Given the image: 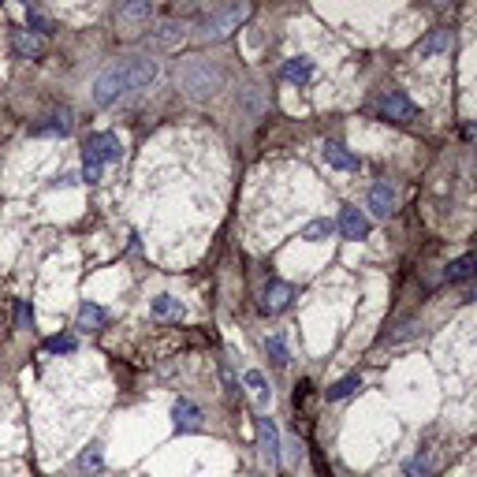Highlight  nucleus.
<instances>
[{"instance_id":"nucleus-1","label":"nucleus","mask_w":477,"mask_h":477,"mask_svg":"<svg viewBox=\"0 0 477 477\" xmlns=\"http://www.w3.org/2000/svg\"><path fill=\"white\" fill-rule=\"evenodd\" d=\"M157 79V60H116L112 68H105L94 82V101L101 108H108L119 101L127 90H145Z\"/></svg>"},{"instance_id":"nucleus-6","label":"nucleus","mask_w":477,"mask_h":477,"mask_svg":"<svg viewBox=\"0 0 477 477\" xmlns=\"http://www.w3.org/2000/svg\"><path fill=\"white\" fill-rule=\"evenodd\" d=\"M258 436H261V455L269 466H280V433L272 425V418H261L258 421Z\"/></svg>"},{"instance_id":"nucleus-3","label":"nucleus","mask_w":477,"mask_h":477,"mask_svg":"<svg viewBox=\"0 0 477 477\" xmlns=\"http://www.w3.org/2000/svg\"><path fill=\"white\" fill-rule=\"evenodd\" d=\"M119 153H123V145L112 131H101V134H90L86 139V150H82V164H90V168H105L108 161H119Z\"/></svg>"},{"instance_id":"nucleus-18","label":"nucleus","mask_w":477,"mask_h":477,"mask_svg":"<svg viewBox=\"0 0 477 477\" xmlns=\"http://www.w3.org/2000/svg\"><path fill=\"white\" fill-rule=\"evenodd\" d=\"M101 466H105V455H101V447H97V444H90L86 451L79 455V474H97Z\"/></svg>"},{"instance_id":"nucleus-30","label":"nucleus","mask_w":477,"mask_h":477,"mask_svg":"<svg viewBox=\"0 0 477 477\" xmlns=\"http://www.w3.org/2000/svg\"><path fill=\"white\" fill-rule=\"evenodd\" d=\"M466 134H470V139H477V123H470V131H466Z\"/></svg>"},{"instance_id":"nucleus-27","label":"nucleus","mask_w":477,"mask_h":477,"mask_svg":"<svg viewBox=\"0 0 477 477\" xmlns=\"http://www.w3.org/2000/svg\"><path fill=\"white\" fill-rule=\"evenodd\" d=\"M26 23H30V30L38 34V38H41V34H52V23L45 19L41 12H26Z\"/></svg>"},{"instance_id":"nucleus-15","label":"nucleus","mask_w":477,"mask_h":477,"mask_svg":"<svg viewBox=\"0 0 477 477\" xmlns=\"http://www.w3.org/2000/svg\"><path fill=\"white\" fill-rule=\"evenodd\" d=\"M477 272V258H458V261H451L444 269V280L447 283H463V280H470Z\"/></svg>"},{"instance_id":"nucleus-12","label":"nucleus","mask_w":477,"mask_h":477,"mask_svg":"<svg viewBox=\"0 0 477 477\" xmlns=\"http://www.w3.org/2000/svg\"><path fill=\"white\" fill-rule=\"evenodd\" d=\"M325 161L332 164V168H339V172H354L358 168V157L339 142H325Z\"/></svg>"},{"instance_id":"nucleus-24","label":"nucleus","mask_w":477,"mask_h":477,"mask_svg":"<svg viewBox=\"0 0 477 477\" xmlns=\"http://www.w3.org/2000/svg\"><path fill=\"white\" fill-rule=\"evenodd\" d=\"M79 325L82 328H90V325H105V309L101 306H94V302H82V309H79Z\"/></svg>"},{"instance_id":"nucleus-14","label":"nucleus","mask_w":477,"mask_h":477,"mask_svg":"<svg viewBox=\"0 0 477 477\" xmlns=\"http://www.w3.org/2000/svg\"><path fill=\"white\" fill-rule=\"evenodd\" d=\"M283 79L287 82H309L314 79V60L309 57H291L283 63Z\"/></svg>"},{"instance_id":"nucleus-19","label":"nucleus","mask_w":477,"mask_h":477,"mask_svg":"<svg viewBox=\"0 0 477 477\" xmlns=\"http://www.w3.org/2000/svg\"><path fill=\"white\" fill-rule=\"evenodd\" d=\"M332 232H336L332 220H309V224L302 227V238H306V243H321V238H328Z\"/></svg>"},{"instance_id":"nucleus-26","label":"nucleus","mask_w":477,"mask_h":477,"mask_svg":"<svg viewBox=\"0 0 477 477\" xmlns=\"http://www.w3.org/2000/svg\"><path fill=\"white\" fill-rule=\"evenodd\" d=\"M153 15V4H127V8H119V19H150Z\"/></svg>"},{"instance_id":"nucleus-10","label":"nucleus","mask_w":477,"mask_h":477,"mask_svg":"<svg viewBox=\"0 0 477 477\" xmlns=\"http://www.w3.org/2000/svg\"><path fill=\"white\" fill-rule=\"evenodd\" d=\"M12 49L19 52V57H41L45 52V38H38L34 30H12Z\"/></svg>"},{"instance_id":"nucleus-9","label":"nucleus","mask_w":477,"mask_h":477,"mask_svg":"<svg viewBox=\"0 0 477 477\" xmlns=\"http://www.w3.org/2000/svg\"><path fill=\"white\" fill-rule=\"evenodd\" d=\"M369 209H373V216H388L392 209H396V190H392L388 179L373 183V190H369Z\"/></svg>"},{"instance_id":"nucleus-25","label":"nucleus","mask_w":477,"mask_h":477,"mask_svg":"<svg viewBox=\"0 0 477 477\" xmlns=\"http://www.w3.org/2000/svg\"><path fill=\"white\" fill-rule=\"evenodd\" d=\"M265 351L272 354V362H276V365H287V343H283V336H269V339H265Z\"/></svg>"},{"instance_id":"nucleus-4","label":"nucleus","mask_w":477,"mask_h":477,"mask_svg":"<svg viewBox=\"0 0 477 477\" xmlns=\"http://www.w3.org/2000/svg\"><path fill=\"white\" fill-rule=\"evenodd\" d=\"M246 15H250V8L246 4H232V8H224V12H216V15H209L205 23H201V34H205V38H227V34L232 30H238V23L246 19Z\"/></svg>"},{"instance_id":"nucleus-29","label":"nucleus","mask_w":477,"mask_h":477,"mask_svg":"<svg viewBox=\"0 0 477 477\" xmlns=\"http://www.w3.org/2000/svg\"><path fill=\"white\" fill-rule=\"evenodd\" d=\"M30 321H34L30 306H26V302H15V328H30Z\"/></svg>"},{"instance_id":"nucleus-17","label":"nucleus","mask_w":477,"mask_h":477,"mask_svg":"<svg viewBox=\"0 0 477 477\" xmlns=\"http://www.w3.org/2000/svg\"><path fill=\"white\" fill-rule=\"evenodd\" d=\"M433 470H436V458L433 455H414L407 466H403V474H407V477H429Z\"/></svg>"},{"instance_id":"nucleus-13","label":"nucleus","mask_w":477,"mask_h":477,"mask_svg":"<svg viewBox=\"0 0 477 477\" xmlns=\"http://www.w3.org/2000/svg\"><path fill=\"white\" fill-rule=\"evenodd\" d=\"M287 302H291V287L283 280H272L269 287H265V309H269V314L287 309Z\"/></svg>"},{"instance_id":"nucleus-21","label":"nucleus","mask_w":477,"mask_h":477,"mask_svg":"<svg viewBox=\"0 0 477 477\" xmlns=\"http://www.w3.org/2000/svg\"><path fill=\"white\" fill-rule=\"evenodd\" d=\"M362 388V377L358 373H351V377H343V380H336L332 388H328V399H347L351 392H358Z\"/></svg>"},{"instance_id":"nucleus-20","label":"nucleus","mask_w":477,"mask_h":477,"mask_svg":"<svg viewBox=\"0 0 477 477\" xmlns=\"http://www.w3.org/2000/svg\"><path fill=\"white\" fill-rule=\"evenodd\" d=\"M153 317H183V302L172 298V295L153 298Z\"/></svg>"},{"instance_id":"nucleus-7","label":"nucleus","mask_w":477,"mask_h":477,"mask_svg":"<svg viewBox=\"0 0 477 477\" xmlns=\"http://www.w3.org/2000/svg\"><path fill=\"white\" fill-rule=\"evenodd\" d=\"M447 45H451V34H447L444 26H436V30H429L425 38L418 41L414 57L418 60H429V57H436V52H447Z\"/></svg>"},{"instance_id":"nucleus-8","label":"nucleus","mask_w":477,"mask_h":477,"mask_svg":"<svg viewBox=\"0 0 477 477\" xmlns=\"http://www.w3.org/2000/svg\"><path fill=\"white\" fill-rule=\"evenodd\" d=\"M339 232H343V238H365L369 235V216L365 213H358V209H343L339 213Z\"/></svg>"},{"instance_id":"nucleus-23","label":"nucleus","mask_w":477,"mask_h":477,"mask_svg":"<svg viewBox=\"0 0 477 477\" xmlns=\"http://www.w3.org/2000/svg\"><path fill=\"white\" fill-rule=\"evenodd\" d=\"M68 131H71L68 116H52L49 123H38V127H34L30 134H38V139H41V134H60V139H63V134H68Z\"/></svg>"},{"instance_id":"nucleus-22","label":"nucleus","mask_w":477,"mask_h":477,"mask_svg":"<svg viewBox=\"0 0 477 477\" xmlns=\"http://www.w3.org/2000/svg\"><path fill=\"white\" fill-rule=\"evenodd\" d=\"M183 38V26H176V23H164L161 26V34H153V38H145L150 45H157V49H164V45H176Z\"/></svg>"},{"instance_id":"nucleus-2","label":"nucleus","mask_w":477,"mask_h":477,"mask_svg":"<svg viewBox=\"0 0 477 477\" xmlns=\"http://www.w3.org/2000/svg\"><path fill=\"white\" fill-rule=\"evenodd\" d=\"M220 82H224V75H220V71H216L209 60L190 57V60L179 63V86L187 90L190 97H209V94H216Z\"/></svg>"},{"instance_id":"nucleus-5","label":"nucleus","mask_w":477,"mask_h":477,"mask_svg":"<svg viewBox=\"0 0 477 477\" xmlns=\"http://www.w3.org/2000/svg\"><path fill=\"white\" fill-rule=\"evenodd\" d=\"M380 112H384V119H392V123H410V119H418L414 101L403 94V90H392V94H384Z\"/></svg>"},{"instance_id":"nucleus-28","label":"nucleus","mask_w":477,"mask_h":477,"mask_svg":"<svg viewBox=\"0 0 477 477\" xmlns=\"http://www.w3.org/2000/svg\"><path fill=\"white\" fill-rule=\"evenodd\" d=\"M45 347H49V351H57V354H71V351H75V336H52Z\"/></svg>"},{"instance_id":"nucleus-16","label":"nucleus","mask_w":477,"mask_h":477,"mask_svg":"<svg viewBox=\"0 0 477 477\" xmlns=\"http://www.w3.org/2000/svg\"><path fill=\"white\" fill-rule=\"evenodd\" d=\"M243 380H246V388H250L254 396H258V407H269L272 392H269V384H265V377H261V373H258V369H250Z\"/></svg>"},{"instance_id":"nucleus-11","label":"nucleus","mask_w":477,"mask_h":477,"mask_svg":"<svg viewBox=\"0 0 477 477\" xmlns=\"http://www.w3.org/2000/svg\"><path fill=\"white\" fill-rule=\"evenodd\" d=\"M172 418H176V429H179V433H194V429H201V410L194 407V403H187V399L176 403Z\"/></svg>"}]
</instances>
